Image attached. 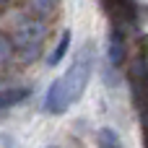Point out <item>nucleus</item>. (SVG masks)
Returning <instances> with one entry per match:
<instances>
[{
	"label": "nucleus",
	"mask_w": 148,
	"mask_h": 148,
	"mask_svg": "<svg viewBox=\"0 0 148 148\" xmlns=\"http://www.w3.org/2000/svg\"><path fill=\"white\" fill-rule=\"evenodd\" d=\"M94 65H96V52H94V42H86L78 52H75V60L73 65L68 68V73L62 75L65 81V88L70 94L73 101H78L91 81V73H94Z\"/></svg>",
	"instance_id": "obj_1"
},
{
	"label": "nucleus",
	"mask_w": 148,
	"mask_h": 148,
	"mask_svg": "<svg viewBox=\"0 0 148 148\" xmlns=\"http://www.w3.org/2000/svg\"><path fill=\"white\" fill-rule=\"evenodd\" d=\"M42 39H44V23L42 18H31V21H23L16 34H13V44L21 49V57L23 60H34L42 49Z\"/></svg>",
	"instance_id": "obj_2"
},
{
	"label": "nucleus",
	"mask_w": 148,
	"mask_h": 148,
	"mask_svg": "<svg viewBox=\"0 0 148 148\" xmlns=\"http://www.w3.org/2000/svg\"><path fill=\"white\" fill-rule=\"evenodd\" d=\"M127 83H130V94H133V104L138 107V114L148 112V60L146 55L135 57L127 73Z\"/></svg>",
	"instance_id": "obj_3"
},
{
	"label": "nucleus",
	"mask_w": 148,
	"mask_h": 148,
	"mask_svg": "<svg viewBox=\"0 0 148 148\" xmlns=\"http://www.w3.org/2000/svg\"><path fill=\"white\" fill-rule=\"evenodd\" d=\"M109 21L120 29H130L138 23V5L135 0H101Z\"/></svg>",
	"instance_id": "obj_4"
},
{
	"label": "nucleus",
	"mask_w": 148,
	"mask_h": 148,
	"mask_svg": "<svg viewBox=\"0 0 148 148\" xmlns=\"http://www.w3.org/2000/svg\"><path fill=\"white\" fill-rule=\"evenodd\" d=\"M70 104H73V99L65 88V81L62 78L52 81V86L47 88V96H44V112L47 114H62V112H68Z\"/></svg>",
	"instance_id": "obj_5"
},
{
	"label": "nucleus",
	"mask_w": 148,
	"mask_h": 148,
	"mask_svg": "<svg viewBox=\"0 0 148 148\" xmlns=\"http://www.w3.org/2000/svg\"><path fill=\"white\" fill-rule=\"evenodd\" d=\"M107 57H109V65L117 70L122 62H125V57H127V42H125V29H120V26H114L112 23V29H109V39H107Z\"/></svg>",
	"instance_id": "obj_6"
},
{
	"label": "nucleus",
	"mask_w": 148,
	"mask_h": 148,
	"mask_svg": "<svg viewBox=\"0 0 148 148\" xmlns=\"http://www.w3.org/2000/svg\"><path fill=\"white\" fill-rule=\"evenodd\" d=\"M23 99H29V88L26 86H10V88H0V109L21 104Z\"/></svg>",
	"instance_id": "obj_7"
},
{
	"label": "nucleus",
	"mask_w": 148,
	"mask_h": 148,
	"mask_svg": "<svg viewBox=\"0 0 148 148\" xmlns=\"http://www.w3.org/2000/svg\"><path fill=\"white\" fill-rule=\"evenodd\" d=\"M68 49H70V31H62V34H60V42H57V47L47 55V65H49V68H55L57 62H62V57L68 55Z\"/></svg>",
	"instance_id": "obj_8"
},
{
	"label": "nucleus",
	"mask_w": 148,
	"mask_h": 148,
	"mask_svg": "<svg viewBox=\"0 0 148 148\" xmlns=\"http://www.w3.org/2000/svg\"><path fill=\"white\" fill-rule=\"evenodd\" d=\"M96 143H99L101 148H117V146H122L117 130H112V127H101V130L96 133Z\"/></svg>",
	"instance_id": "obj_9"
},
{
	"label": "nucleus",
	"mask_w": 148,
	"mask_h": 148,
	"mask_svg": "<svg viewBox=\"0 0 148 148\" xmlns=\"http://www.w3.org/2000/svg\"><path fill=\"white\" fill-rule=\"evenodd\" d=\"M55 8H57V0H31V13L39 18H47Z\"/></svg>",
	"instance_id": "obj_10"
},
{
	"label": "nucleus",
	"mask_w": 148,
	"mask_h": 148,
	"mask_svg": "<svg viewBox=\"0 0 148 148\" xmlns=\"http://www.w3.org/2000/svg\"><path fill=\"white\" fill-rule=\"evenodd\" d=\"M10 55H13V42L5 39V36H0V65H5L10 60Z\"/></svg>",
	"instance_id": "obj_11"
},
{
	"label": "nucleus",
	"mask_w": 148,
	"mask_h": 148,
	"mask_svg": "<svg viewBox=\"0 0 148 148\" xmlns=\"http://www.w3.org/2000/svg\"><path fill=\"white\" fill-rule=\"evenodd\" d=\"M140 125H143V133H146V146H148V112L140 114Z\"/></svg>",
	"instance_id": "obj_12"
}]
</instances>
